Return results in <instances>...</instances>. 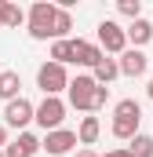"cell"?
Segmentation results:
<instances>
[{
    "mask_svg": "<svg viewBox=\"0 0 153 157\" xmlns=\"http://www.w3.org/2000/svg\"><path fill=\"white\" fill-rule=\"evenodd\" d=\"M0 157H4V150H0Z\"/></svg>",
    "mask_w": 153,
    "mask_h": 157,
    "instance_id": "obj_26",
    "label": "cell"
},
{
    "mask_svg": "<svg viewBox=\"0 0 153 157\" xmlns=\"http://www.w3.org/2000/svg\"><path fill=\"white\" fill-rule=\"evenodd\" d=\"M124 37H128L131 48H139V51H142V48L153 40V22H150V18H135V22L124 29Z\"/></svg>",
    "mask_w": 153,
    "mask_h": 157,
    "instance_id": "obj_11",
    "label": "cell"
},
{
    "mask_svg": "<svg viewBox=\"0 0 153 157\" xmlns=\"http://www.w3.org/2000/svg\"><path fill=\"white\" fill-rule=\"evenodd\" d=\"M73 44V62L76 66H88V70H95L99 62H102V48L99 44H91V40H80V37H69Z\"/></svg>",
    "mask_w": 153,
    "mask_h": 157,
    "instance_id": "obj_9",
    "label": "cell"
},
{
    "mask_svg": "<svg viewBox=\"0 0 153 157\" xmlns=\"http://www.w3.org/2000/svg\"><path fill=\"white\" fill-rule=\"evenodd\" d=\"M18 95H22V77H18L15 70H4V73H0V99L11 102V99H18Z\"/></svg>",
    "mask_w": 153,
    "mask_h": 157,
    "instance_id": "obj_14",
    "label": "cell"
},
{
    "mask_svg": "<svg viewBox=\"0 0 153 157\" xmlns=\"http://www.w3.org/2000/svg\"><path fill=\"white\" fill-rule=\"evenodd\" d=\"M99 135H102V124H99V117H84L80 121V128H76V143L88 150V146H95L99 143Z\"/></svg>",
    "mask_w": 153,
    "mask_h": 157,
    "instance_id": "obj_13",
    "label": "cell"
},
{
    "mask_svg": "<svg viewBox=\"0 0 153 157\" xmlns=\"http://www.w3.org/2000/svg\"><path fill=\"white\" fill-rule=\"evenodd\" d=\"M37 88L44 95H62L66 88H69V73H66V66H58V62H44L37 70Z\"/></svg>",
    "mask_w": 153,
    "mask_h": 157,
    "instance_id": "obj_4",
    "label": "cell"
},
{
    "mask_svg": "<svg viewBox=\"0 0 153 157\" xmlns=\"http://www.w3.org/2000/svg\"><path fill=\"white\" fill-rule=\"evenodd\" d=\"M47 62L69 66V62H73V44H69V40H55V44H51V59H47Z\"/></svg>",
    "mask_w": 153,
    "mask_h": 157,
    "instance_id": "obj_18",
    "label": "cell"
},
{
    "mask_svg": "<svg viewBox=\"0 0 153 157\" xmlns=\"http://www.w3.org/2000/svg\"><path fill=\"white\" fill-rule=\"evenodd\" d=\"M131 157H153V135H146V132H139L135 139H128V146H124Z\"/></svg>",
    "mask_w": 153,
    "mask_h": 157,
    "instance_id": "obj_17",
    "label": "cell"
},
{
    "mask_svg": "<svg viewBox=\"0 0 153 157\" xmlns=\"http://www.w3.org/2000/svg\"><path fill=\"white\" fill-rule=\"evenodd\" d=\"M69 29H73V15L55 7V22H51V37L55 40H69Z\"/></svg>",
    "mask_w": 153,
    "mask_h": 157,
    "instance_id": "obj_15",
    "label": "cell"
},
{
    "mask_svg": "<svg viewBox=\"0 0 153 157\" xmlns=\"http://www.w3.org/2000/svg\"><path fill=\"white\" fill-rule=\"evenodd\" d=\"M66 102L62 99H55V95H44V102L33 106V124H40L44 132H55V128H62V121H66Z\"/></svg>",
    "mask_w": 153,
    "mask_h": 157,
    "instance_id": "obj_2",
    "label": "cell"
},
{
    "mask_svg": "<svg viewBox=\"0 0 153 157\" xmlns=\"http://www.w3.org/2000/svg\"><path fill=\"white\" fill-rule=\"evenodd\" d=\"M40 150H47L51 157H66L76 150V132L69 128H55V132H44V139H40Z\"/></svg>",
    "mask_w": 153,
    "mask_h": 157,
    "instance_id": "obj_6",
    "label": "cell"
},
{
    "mask_svg": "<svg viewBox=\"0 0 153 157\" xmlns=\"http://www.w3.org/2000/svg\"><path fill=\"white\" fill-rule=\"evenodd\" d=\"M139 124H142L139 117H113V135L128 143V139H135V135H139Z\"/></svg>",
    "mask_w": 153,
    "mask_h": 157,
    "instance_id": "obj_16",
    "label": "cell"
},
{
    "mask_svg": "<svg viewBox=\"0 0 153 157\" xmlns=\"http://www.w3.org/2000/svg\"><path fill=\"white\" fill-rule=\"evenodd\" d=\"M146 95H150V102H153V80H150V88H146Z\"/></svg>",
    "mask_w": 153,
    "mask_h": 157,
    "instance_id": "obj_25",
    "label": "cell"
},
{
    "mask_svg": "<svg viewBox=\"0 0 153 157\" xmlns=\"http://www.w3.org/2000/svg\"><path fill=\"white\" fill-rule=\"evenodd\" d=\"M117 11H120L124 18H131V22L142 18V4H139V0H117Z\"/></svg>",
    "mask_w": 153,
    "mask_h": 157,
    "instance_id": "obj_19",
    "label": "cell"
},
{
    "mask_svg": "<svg viewBox=\"0 0 153 157\" xmlns=\"http://www.w3.org/2000/svg\"><path fill=\"white\" fill-rule=\"evenodd\" d=\"M7 22V0H0V26Z\"/></svg>",
    "mask_w": 153,
    "mask_h": 157,
    "instance_id": "obj_23",
    "label": "cell"
},
{
    "mask_svg": "<svg viewBox=\"0 0 153 157\" xmlns=\"http://www.w3.org/2000/svg\"><path fill=\"white\" fill-rule=\"evenodd\" d=\"M7 29H18V26H26V11L18 7V4H7V22H4Z\"/></svg>",
    "mask_w": 153,
    "mask_h": 157,
    "instance_id": "obj_20",
    "label": "cell"
},
{
    "mask_svg": "<svg viewBox=\"0 0 153 157\" xmlns=\"http://www.w3.org/2000/svg\"><path fill=\"white\" fill-rule=\"evenodd\" d=\"M76 157H99V154H95V150H80Z\"/></svg>",
    "mask_w": 153,
    "mask_h": 157,
    "instance_id": "obj_24",
    "label": "cell"
},
{
    "mask_svg": "<svg viewBox=\"0 0 153 157\" xmlns=\"http://www.w3.org/2000/svg\"><path fill=\"white\" fill-rule=\"evenodd\" d=\"M4 124H7V132L11 128H18V132H26V124H33V102L29 99H11V102H4Z\"/></svg>",
    "mask_w": 153,
    "mask_h": 157,
    "instance_id": "obj_7",
    "label": "cell"
},
{
    "mask_svg": "<svg viewBox=\"0 0 153 157\" xmlns=\"http://www.w3.org/2000/svg\"><path fill=\"white\" fill-rule=\"evenodd\" d=\"M117 70H120V77H142V73L150 70V59H146V51L128 48V51L117 59Z\"/></svg>",
    "mask_w": 153,
    "mask_h": 157,
    "instance_id": "obj_8",
    "label": "cell"
},
{
    "mask_svg": "<svg viewBox=\"0 0 153 157\" xmlns=\"http://www.w3.org/2000/svg\"><path fill=\"white\" fill-rule=\"evenodd\" d=\"M7 143H11V132H7V124H0V150H4Z\"/></svg>",
    "mask_w": 153,
    "mask_h": 157,
    "instance_id": "obj_21",
    "label": "cell"
},
{
    "mask_svg": "<svg viewBox=\"0 0 153 157\" xmlns=\"http://www.w3.org/2000/svg\"><path fill=\"white\" fill-rule=\"evenodd\" d=\"M40 150V139L33 132H18V139H11L7 146H4V157H37Z\"/></svg>",
    "mask_w": 153,
    "mask_h": 157,
    "instance_id": "obj_10",
    "label": "cell"
},
{
    "mask_svg": "<svg viewBox=\"0 0 153 157\" xmlns=\"http://www.w3.org/2000/svg\"><path fill=\"white\" fill-rule=\"evenodd\" d=\"M66 91H69L66 106H73L80 113H99V110L110 102V88H99V84L91 80V73H76Z\"/></svg>",
    "mask_w": 153,
    "mask_h": 157,
    "instance_id": "obj_1",
    "label": "cell"
},
{
    "mask_svg": "<svg viewBox=\"0 0 153 157\" xmlns=\"http://www.w3.org/2000/svg\"><path fill=\"white\" fill-rule=\"evenodd\" d=\"M99 157H131V154H128L124 146H117V150H110V154H99Z\"/></svg>",
    "mask_w": 153,
    "mask_h": 157,
    "instance_id": "obj_22",
    "label": "cell"
},
{
    "mask_svg": "<svg viewBox=\"0 0 153 157\" xmlns=\"http://www.w3.org/2000/svg\"><path fill=\"white\" fill-rule=\"evenodd\" d=\"M117 77H120V70H117V59H110V55H102V62L91 70V80H95L99 88H110Z\"/></svg>",
    "mask_w": 153,
    "mask_h": 157,
    "instance_id": "obj_12",
    "label": "cell"
},
{
    "mask_svg": "<svg viewBox=\"0 0 153 157\" xmlns=\"http://www.w3.org/2000/svg\"><path fill=\"white\" fill-rule=\"evenodd\" d=\"M99 48H102V55H124V51H128L124 26L113 22V18H102V22H99Z\"/></svg>",
    "mask_w": 153,
    "mask_h": 157,
    "instance_id": "obj_5",
    "label": "cell"
},
{
    "mask_svg": "<svg viewBox=\"0 0 153 157\" xmlns=\"http://www.w3.org/2000/svg\"><path fill=\"white\" fill-rule=\"evenodd\" d=\"M51 22H55V4H47V0H37L29 7V15H26V29H29L33 40L51 37Z\"/></svg>",
    "mask_w": 153,
    "mask_h": 157,
    "instance_id": "obj_3",
    "label": "cell"
}]
</instances>
